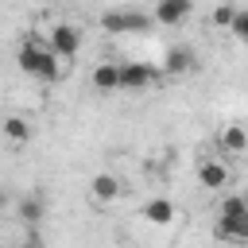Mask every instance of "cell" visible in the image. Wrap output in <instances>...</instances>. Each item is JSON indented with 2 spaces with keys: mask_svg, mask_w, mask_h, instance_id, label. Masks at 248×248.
I'll use <instances>...</instances> for the list:
<instances>
[{
  "mask_svg": "<svg viewBox=\"0 0 248 248\" xmlns=\"http://www.w3.org/2000/svg\"><path fill=\"white\" fill-rule=\"evenodd\" d=\"M16 217H19L23 225H39V221H43V198H39V194H27V198H19V209H16Z\"/></svg>",
  "mask_w": 248,
  "mask_h": 248,
  "instance_id": "13",
  "label": "cell"
},
{
  "mask_svg": "<svg viewBox=\"0 0 248 248\" xmlns=\"http://www.w3.org/2000/svg\"><path fill=\"white\" fill-rule=\"evenodd\" d=\"M217 147H221L225 155H248V124L229 120V124L217 132Z\"/></svg>",
  "mask_w": 248,
  "mask_h": 248,
  "instance_id": "5",
  "label": "cell"
},
{
  "mask_svg": "<svg viewBox=\"0 0 248 248\" xmlns=\"http://www.w3.org/2000/svg\"><path fill=\"white\" fill-rule=\"evenodd\" d=\"M89 85H93L97 93H116V89H120V62H97Z\"/></svg>",
  "mask_w": 248,
  "mask_h": 248,
  "instance_id": "9",
  "label": "cell"
},
{
  "mask_svg": "<svg viewBox=\"0 0 248 248\" xmlns=\"http://www.w3.org/2000/svg\"><path fill=\"white\" fill-rule=\"evenodd\" d=\"M194 12V0H155V23H163V27H178V23H186V16Z\"/></svg>",
  "mask_w": 248,
  "mask_h": 248,
  "instance_id": "6",
  "label": "cell"
},
{
  "mask_svg": "<svg viewBox=\"0 0 248 248\" xmlns=\"http://www.w3.org/2000/svg\"><path fill=\"white\" fill-rule=\"evenodd\" d=\"M167 70L163 66H151V62H120V89L128 93H140L147 85H155Z\"/></svg>",
  "mask_w": 248,
  "mask_h": 248,
  "instance_id": "3",
  "label": "cell"
},
{
  "mask_svg": "<svg viewBox=\"0 0 248 248\" xmlns=\"http://www.w3.org/2000/svg\"><path fill=\"white\" fill-rule=\"evenodd\" d=\"M62 62L66 58H58L54 50H50V43L43 39H23L19 43V70L23 74H31V78H39V81H58V74H62Z\"/></svg>",
  "mask_w": 248,
  "mask_h": 248,
  "instance_id": "1",
  "label": "cell"
},
{
  "mask_svg": "<svg viewBox=\"0 0 248 248\" xmlns=\"http://www.w3.org/2000/svg\"><path fill=\"white\" fill-rule=\"evenodd\" d=\"M46 43H50V50L58 54V58H74L78 50H81V31L74 27V23H54L50 31H46Z\"/></svg>",
  "mask_w": 248,
  "mask_h": 248,
  "instance_id": "4",
  "label": "cell"
},
{
  "mask_svg": "<svg viewBox=\"0 0 248 248\" xmlns=\"http://www.w3.org/2000/svg\"><path fill=\"white\" fill-rule=\"evenodd\" d=\"M120 194H124V186H120V178H116V174L101 170V174H93V178H89V198H93V202L108 205V202H116Z\"/></svg>",
  "mask_w": 248,
  "mask_h": 248,
  "instance_id": "7",
  "label": "cell"
},
{
  "mask_svg": "<svg viewBox=\"0 0 248 248\" xmlns=\"http://www.w3.org/2000/svg\"><path fill=\"white\" fill-rule=\"evenodd\" d=\"M244 213H248V198L244 194H229L217 205V217H244Z\"/></svg>",
  "mask_w": 248,
  "mask_h": 248,
  "instance_id": "15",
  "label": "cell"
},
{
  "mask_svg": "<svg viewBox=\"0 0 248 248\" xmlns=\"http://www.w3.org/2000/svg\"><path fill=\"white\" fill-rule=\"evenodd\" d=\"M209 19H213V27H225V31H229V27H232V19H236V8H232V4H217Z\"/></svg>",
  "mask_w": 248,
  "mask_h": 248,
  "instance_id": "16",
  "label": "cell"
},
{
  "mask_svg": "<svg viewBox=\"0 0 248 248\" xmlns=\"http://www.w3.org/2000/svg\"><path fill=\"white\" fill-rule=\"evenodd\" d=\"M213 236L217 240H248V213L244 217H217Z\"/></svg>",
  "mask_w": 248,
  "mask_h": 248,
  "instance_id": "10",
  "label": "cell"
},
{
  "mask_svg": "<svg viewBox=\"0 0 248 248\" xmlns=\"http://www.w3.org/2000/svg\"><path fill=\"white\" fill-rule=\"evenodd\" d=\"M229 35H232V39H240V43H248V8H236V19H232Z\"/></svg>",
  "mask_w": 248,
  "mask_h": 248,
  "instance_id": "17",
  "label": "cell"
},
{
  "mask_svg": "<svg viewBox=\"0 0 248 248\" xmlns=\"http://www.w3.org/2000/svg\"><path fill=\"white\" fill-rule=\"evenodd\" d=\"M198 182H202L205 190H225V186H229V167H225L221 159H202V163H198Z\"/></svg>",
  "mask_w": 248,
  "mask_h": 248,
  "instance_id": "8",
  "label": "cell"
},
{
  "mask_svg": "<svg viewBox=\"0 0 248 248\" xmlns=\"http://www.w3.org/2000/svg\"><path fill=\"white\" fill-rule=\"evenodd\" d=\"M151 23H155V16H147V12H136V8H112V12H105V16H101V31H108V35L147 31Z\"/></svg>",
  "mask_w": 248,
  "mask_h": 248,
  "instance_id": "2",
  "label": "cell"
},
{
  "mask_svg": "<svg viewBox=\"0 0 248 248\" xmlns=\"http://www.w3.org/2000/svg\"><path fill=\"white\" fill-rule=\"evenodd\" d=\"M143 217H147L151 225H170V221H174V202H170V198H151V202L143 205Z\"/></svg>",
  "mask_w": 248,
  "mask_h": 248,
  "instance_id": "12",
  "label": "cell"
},
{
  "mask_svg": "<svg viewBox=\"0 0 248 248\" xmlns=\"http://www.w3.org/2000/svg\"><path fill=\"white\" fill-rule=\"evenodd\" d=\"M4 136H8L12 143H27V140H31V124H27L23 116H8V120H4Z\"/></svg>",
  "mask_w": 248,
  "mask_h": 248,
  "instance_id": "14",
  "label": "cell"
},
{
  "mask_svg": "<svg viewBox=\"0 0 248 248\" xmlns=\"http://www.w3.org/2000/svg\"><path fill=\"white\" fill-rule=\"evenodd\" d=\"M198 62H194V50L190 46H170L167 50V58H163V70L167 74H190Z\"/></svg>",
  "mask_w": 248,
  "mask_h": 248,
  "instance_id": "11",
  "label": "cell"
}]
</instances>
